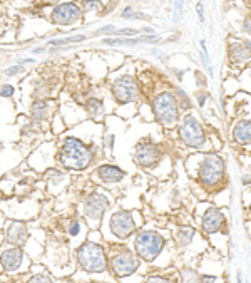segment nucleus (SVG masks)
<instances>
[{
	"instance_id": "5701e85b",
	"label": "nucleus",
	"mask_w": 251,
	"mask_h": 283,
	"mask_svg": "<svg viewBox=\"0 0 251 283\" xmlns=\"http://www.w3.org/2000/svg\"><path fill=\"white\" fill-rule=\"evenodd\" d=\"M174 94H176V98H178V100H180V104H181V109H190L191 108V100L188 99V96H186V92L184 90H182L181 88H174Z\"/></svg>"
},
{
	"instance_id": "6e6552de",
	"label": "nucleus",
	"mask_w": 251,
	"mask_h": 283,
	"mask_svg": "<svg viewBox=\"0 0 251 283\" xmlns=\"http://www.w3.org/2000/svg\"><path fill=\"white\" fill-rule=\"evenodd\" d=\"M110 90H112L114 99L118 100L119 104L134 102V100H138L139 96H141L138 80L134 79L132 76H122V78L116 79Z\"/></svg>"
},
{
	"instance_id": "b1692460",
	"label": "nucleus",
	"mask_w": 251,
	"mask_h": 283,
	"mask_svg": "<svg viewBox=\"0 0 251 283\" xmlns=\"http://www.w3.org/2000/svg\"><path fill=\"white\" fill-rule=\"evenodd\" d=\"M84 36H76V37H67V39H57V40H50V46H66V44H74V42H80L84 40Z\"/></svg>"
},
{
	"instance_id": "f704fd0d",
	"label": "nucleus",
	"mask_w": 251,
	"mask_h": 283,
	"mask_svg": "<svg viewBox=\"0 0 251 283\" xmlns=\"http://www.w3.org/2000/svg\"><path fill=\"white\" fill-rule=\"evenodd\" d=\"M196 8H198V16H200V20L204 22V8H202V4H201V2L198 4Z\"/></svg>"
},
{
	"instance_id": "cd10ccee",
	"label": "nucleus",
	"mask_w": 251,
	"mask_h": 283,
	"mask_svg": "<svg viewBox=\"0 0 251 283\" xmlns=\"http://www.w3.org/2000/svg\"><path fill=\"white\" fill-rule=\"evenodd\" d=\"M0 94H2L4 99L12 98V96H14V88H12L10 84H4V86H2V90H0Z\"/></svg>"
},
{
	"instance_id": "4be33fe9",
	"label": "nucleus",
	"mask_w": 251,
	"mask_h": 283,
	"mask_svg": "<svg viewBox=\"0 0 251 283\" xmlns=\"http://www.w3.org/2000/svg\"><path fill=\"white\" fill-rule=\"evenodd\" d=\"M159 37H152V36H146V37H138V39H128V37H120V39H106V44H128V46H136L139 42H156Z\"/></svg>"
},
{
	"instance_id": "f257e3e1",
	"label": "nucleus",
	"mask_w": 251,
	"mask_h": 283,
	"mask_svg": "<svg viewBox=\"0 0 251 283\" xmlns=\"http://www.w3.org/2000/svg\"><path fill=\"white\" fill-rule=\"evenodd\" d=\"M59 164L69 171H82L94 161V150L77 138H66L59 151Z\"/></svg>"
},
{
	"instance_id": "0eeeda50",
	"label": "nucleus",
	"mask_w": 251,
	"mask_h": 283,
	"mask_svg": "<svg viewBox=\"0 0 251 283\" xmlns=\"http://www.w3.org/2000/svg\"><path fill=\"white\" fill-rule=\"evenodd\" d=\"M139 260L141 258L138 256V253L134 255L129 250H119L118 253H114L109 260L110 270L118 278H124L132 275L134 272L139 268Z\"/></svg>"
},
{
	"instance_id": "c85d7f7f",
	"label": "nucleus",
	"mask_w": 251,
	"mask_h": 283,
	"mask_svg": "<svg viewBox=\"0 0 251 283\" xmlns=\"http://www.w3.org/2000/svg\"><path fill=\"white\" fill-rule=\"evenodd\" d=\"M18 72H24V67H22V64H17V66L7 67V69H6V74H7V76H17Z\"/></svg>"
},
{
	"instance_id": "7ed1b4c3",
	"label": "nucleus",
	"mask_w": 251,
	"mask_h": 283,
	"mask_svg": "<svg viewBox=\"0 0 251 283\" xmlns=\"http://www.w3.org/2000/svg\"><path fill=\"white\" fill-rule=\"evenodd\" d=\"M77 262L80 268L88 273H102L108 270V256L104 248L98 243L86 242L77 250Z\"/></svg>"
},
{
	"instance_id": "dca6fc26",
	"label": "nucleus",
	"mask_w": 251,
	"mask_h": 283,
	"mask_svg": "<svg viewBox=\"0 0 251 283\" xmlns=\"http://www.w3.org/2000/svg\"><path fill=\"white\" fill-rule=\"evenodd\" d=\"M27 236H28V230L26 226V223H22V222H12L6 232L7 242L12 244H18V246L26 242Z\"/></svg>"
},
{
	"instance_id": "ea45409f",
	"label": "nucleus",
	"mask_w": 251,
	"mask_h": 283,
	"mask_svg": "<svg viewBox=\"0 0 251 283\" xmlns=\"http://www.w3.org/2000/svg\"><path fill=\"white\" fill-rule=\"evenodd\" d=\"M108 30H114V26H106V27L100 28L99 32H108Z\"/></svg>"
},
{
	"instance_id": "9d476101",
	"label": "nucleus",
	"mask_w": 251,
	"mask_h": 283,
	"mask_svg": "<svg viewBox=\"0 0 251 283\" xmlns=\"http://www.w3.org/2000/svg\"><path fill=\"white\" fill-rule=\"evenodd\" d=\"M80 18L82 8L76 2H62L52 10V22L57 26H72L76 22H80Z\"/></svg>"
},
{
	"instance_id": "f3484780",
	"label": "nucleus",
	"mask_w": 251,
	"mask_h": 283,
	"mask_svg": "<svg viewBox=\"0 0 251 283\" xmlns=\"http://www.w3.org/2000/svg\"><path fill=\"white\" fill-rule=\"evenodd\" d=\"M98 176L102 183H119V181L124 180L126 172L114 164H102V166H99Z\"/></svg>"
},
{
	"instance_id": "ddd939ff",
	"label": "nucleus",
	"mask_w": 251,
	"mask_h": 283,
	"mask_svg": "<svg viewBox=\"0 0 251 283\" xmlns=\"http://www.w3.org/2000/svg\"><path fill=\"white\" fill-rule=\"evenodd\" d=\"M228 54L233 64H246V62L251 60V42H231Z\"/></svg>"
},
{
	"instance_id": "c756f323",
	"label": "nucleus",
	"mask_w": 251,
	"mask_h": 283,
	"mask_svg": "<svg viewBox=\"0 0 251 283\" xmlns=\"http://www.w3.org/2000/svg\"><path fill=\"white\" fill-rule=\"evenodd\" d=\"M79 230H80V223L77 222V220H72L69 224V234L76 236V234H79Z\"/></svg>"
},
{
	"instance_id": "393cba45",
	"label": "nucleus",
	"mask_w": 251,
	"mask_h": 283,
	"mask_svg": "<svg viewBox=\"0 0 251 283\" xmlns=\"http://www.w3.org/2000/svg\"><path fill=\"white\" fill-rule=\"evenodd\" d=\"M46 176L52 181V183H59V181L64 178V172H62L60 170H49L46 172Z\"/></svg>"
},
{
	"instance_id": "473e14b6",
	"label": "nucleus",
	"mask_w": 251,
	"mask_h": 283,
	"mask_svg": "<svg viewBox=\"0 0 251 283\" xmlns=\"http://www.w3.org/2000/svg\"><path fill=\"white\" fill-rule=\"evenodd\" d=\"M132 17H136L134 10H132L131 7H126L124 10H122V18H132Z\"/></svg>"
},
{
	"instance_id": "72a5a7b5",
	"label": "nucleus",
	"mask_w": 251,
	"mask_h": 283,
	"mask_svg": "<svg viewBox=\"0 0 251 283\" xmlns=\"http://www.w3.org/2000/svg\"><path fill=\"white\" fill-rule=\"evenodd\" d=\"M104 144L109 148V150H112L114 148V136H106L104 138Z\"/></svg>"
},
{
	"instance_id": "6ab92c4d",
	"label": "nucleus",
	"mask_w": 251,
	"mask_h": 283,
	"mask_svg": "<svg viewBox=\"0 0 251 283\" xmlns=\"http://www.w3.org/2000/svg\"><path fill=\"white\" fill-rule=\"evenodd\" d=\"M30 118L34 121H44L49 116V106H47V100L44 99H37L34 100L30 106Z\"/></svg>"
},
{
	"instance_id": "4468645a",
	"label": "nucleus",
	"mask_w": 251,
	"mask_h": 283,
	"mask_svg": "<svg viewBox=\"0 0 251 283\" xmlns=\"http://www.w3.org/2000/svg\"><path fill=\"white\" fill-rule=\"evenodd\" d=\"M224 226V214L218 208H210L202 216V230L206 233H218Z\"/></svg>"
},
{
	"instance_id": "2eb2a0df",
	"label": "nucleus",
	"mask_w": 251,
	"mask_h": 283,
	"mask_svg": "<svg viewBox=\"0 0 251 283\" xmlns=\"http://www.w3.org/2000/svg\"><path fill=\"white\" fill-rule=\"evenodd\" d=\"M24 260V252L20 250V246L16 248H8L2 253V268L4 272H14L20 266V263Z\"/></svg>"
},
{
	"instance_id": "58836bf2",
	"label": "nucleus",
	"mask_w": 251,
	"mask_h": 283,
	"mask_svg": "<svg viewBox=\"0 0 251 283\" xmlns=\"http://www.w3.org/2000/svg\"><path fill=\"white\" fill-rule=\"evenodd\" d=\"M200 280H201V282H216L218 278H216V276H201Z\"/></svg>"
},
{
	"instance_id": "c9c22d12",
	"label": "nucleus",
	"mask_w": 251,
	"mask_h": 283,
	"mask_svg": "<svg viewBox=\"0 0 251 283\" xmlns=\"http://www.w3.org/2000/svg\"><path fill=\"white\" fill-rule=\"evenodd\" d=\"M241 183L244 186L246 184H251V174H243V178H241Z\"/></svg>"
},
{
	"instance_id": "9b49d317",
	"label": "nucleus",
	"mask_w": 251,
	"mask_h": 283,
	"mask_svg": "<svg viewBox=\"0 0 251 283\" xmlns=\"http://www.w3.org/2000/svg\"><path fill=\"white\" fill-rule=\"evenodd\" d=\"M136 230V223L132 220V213L129 211H118L110 216V232L114 236H118L120 240L129 238Z\"/></svg>"
},
{
	"instance_id": "aec40b11",
	"label": "nucleus",
	"mask_w": 251,
	"mask_h": 283,
	"mask_svg": "<svg viewBox=\"0 0 251 283\" xmlns=\"http://www.w3.org/2000/svg\"><path fill=\"white\" fill-rule=\"evenodd\" d=\"M86 111H88V114L92 119H100L102 118V112H104L102 100L98 99V98L88 99V102H86Z\"/></svg>"
},
{
	"instance_id": "423d86ee",
	"label": "nucleus",
	"mask_w": 251,
	"mask_h": 283,
	"mask_svg": "<svg viewBox=\"0 0 251 283\" xmlns=\"http://www.w3.org/2000/svg\"><path fill=\"white\" fill-rule=\"evenodd\" d=\"M180 138L182 139V142L190 148H201L204 144L206 141L204 129H202L200 121H198L192 114H188V116H184V119H182L180 126Z\"/></svg>"
},
{
	"instance_id": "e433bc0d",
	"label": "nucleus",
	"mask_w": 251,
	"mask_h": 283,
	"mask_svg": "<svg viewBox=\"0 0 251 283\" xmlns=\"http://www.w3.org/2000/svg\"><path fill=\"white\" fill-rule=\"evenodd\" d=\"M206 98H208V94H204V92H201L200 96H198V102H200V106L204 104V99Z\"/></svg>"
},
{
	"instance_id": "f03ea898",
	"label": "nucleus",
	"mask_w": 251,
	"mask_h": 283,
	"mask_svg": "<svg viewBox=\"0 0 251 283\" xmlns=\"http://www.w3.org/2000/svg\"><path fill=\"white\" fill-rule=\"evenodd\" d=\"M178 98L172 92H164L158 94L152 99V112L156 121L164 128H174L178 119H180V108H178Z\"/></svg>"
},
{
	"instance_id": "7c9ffc66",
	"label": "nucleus",
	"mask_w": 251,
	"mask_h": 283,
	"mask_svg": "<svg viewBox=\"0 0 251 283\" xmlns=\"http://www.w3.org/2000/svg\"><path fill=\"white\" fill-rule=\"evenodd\" d=\"M30 283H37V282H52V278L50 276H47V275H34L30 280H28Z\"/></svg>"
},
{
	"instance_id": "2f4dec72",
	"label": "nucleus",
	"mask_w": 251,
	"mask_h": 283,
	"mask_svg": "<svg viewBox=\"0 0 251 283\" xmlns=\"http://www.w3.org/2000/svg\"><path fill=\"white\" fill-rule=\"evenodd\" d=\"M139 30H134V28H122V30L116 32L118 36H122V37H128V36H136Z\"/></svg>"
},
{
	"instance_id": "79ce46f5",
	"label": "nucleus",
	"mask_w": 251,
	"mask_h": 283,
	"mask_svg": "<svg viewBox=\"0 0 251 283\" xmlns=\"http://www.w3.org/2000/svg\"><path fill=\"white\" fill-rule=\"evenodd\" d=\"M250 208H251V206H250Z\"/></svg>"
},
{
	"instance_id": "1a4fd4ad",
	"label": "nucleus",
	"mask_w": 251,
	"mask_h": 283,
	"mask_svg": "<svg viewBox=\"0 0 251 283\" xmlns=\"http://www.w3.org/2000/svg\"><path fill=\"white\" fill-rule=\"evenodd\" d=\"M134 162L141 168H152L159 164L162 158V150L158 144H154L152 141H142L136 146V150L132 152Z\"/></svg>"
},
{
	"instance_id": "bb28decb",
	"label": "nucleus",
	"mask_w": 251,
	"mask_h": 283,
	"mask_svg": "<svg viewBox=\"0 0 251 283\" xmlns=\"http://www.w3.org/2000/svg\"><path fill=\"white\" fill-rule=\"evenodd\" d=\"M182 4H184V0H174V24L180 22V18H181Z\"/></svg>"
},
{
	"instance_id": "20e7f679",
	"label": "nucleus",
	"mask_w": 251,
	"mask_h": 283,
	"mask_svg": "<svg viewBox=\"0 0 251 283\" xmlns=\"http://www.w3.org/2000/svg\"><path fill=\"white\" fill-rule=\"evenodd\" d=\"M198 181L208 190H214L224 181V160L214 152L206 154L198 170Z\"/></svg>"
},
{
	"instance_id": "f8f14e48",
	"label": "nucleus",
	"mask_w": 251,
	"mask_h": 283,
	"mask_svg": "<svg viewBox=\"0 0 251 283\" xmlns=\"http://www.w3.org/2000/svg\"><path fill=\"white\" fill-rule=\"evenodd\" d=\"M109 206V201L104 194L100 193H92L89 194L84 201V214L86 218L92 220V222H99L104 216L106 210Z\"/></svg>"
},
{
	"instance_id": "a19ab883",
	"label": "nucleus",
	"mask_w": 251,
	"mask_h": 283,
	"mask_svg": "<svg viewBox=\"0 0 251 283\" xmlns=\"http://www.w3.org/2000/svg\"><path fill=\"white\" fill-rule=\"evenodd\" d=\"M244 28L251 34V22H244Z\"/></svg>"
},
{
	"instance_id": "39448f33",
	"label": "nucleus",
	"mask_w": 251,
	"mask_h": 283,
	"mask_svg": "<svg viewBox=\"0 0 251 283\" xmlns=\"http://www.w3.org/2000/svg\"><path fill=\"white\" fill-rule=\"evenodd\" d=\"M166 240L158 232H142L134 240V250L144 262H152L162 252Z\"/></svg>"
},
{
	"instance_id": "412c9836",
	"label": "nucleus",
	"mask_w": 251,
	"mask_h": 283,
	"mask_svg": "<svg viewBox=\"0 0 251 283\" xmlns=\"http://www.w3.org/2000/svg\"><path fill=\"white\" fill-rule=\"evenodd\" d=\"M194 228L191 226H180L176 232V243L180 244V246H188L192 238H194Z\"/></svg>"
},
{
	"instance_id": "a211bd4d",
	"label": "nucleus",
	"mask_w": 251,
	"mask_h": 283,
	"mask_svg": "<svg viewBox=\"0 0 251 283\" xmlns=\"http://www.w3.org/2000/svg\"><path fill=\"white\" fill-rule=\"evenodd\" d=\"M233 139L238 144H250L251 142V121H240L233 128Z\"/></svg>"
},
{
	"instance_id": "4c0bfd02",
	"label": "nucleus",
	"mask_w": 251,
	"mask_h": 283,
	"mask_svg": "<svg viewBox=\"0 0 251 283\" xmlns=\"http://www.w3.org/2000/svg\"><path fill=\"white\" fill-rule=\"evenodd\" d=\"M149 282H168V278H164V276H151V278H149Z\"/></svg>"
},
{
	"instance_id": "a878e982",
	"label": "nucleus",
	"mask_w": 251,
	"mask_h": 283,
	"mask_svg": "<svg viewBox=\"0 0 251 283\" xmlns=\"http://www.w3.org/2000/svg\"><path fill=\"white\" fill-rule=\"evenodd\" d=\"M100 7H102L100 0H84V8L88 12H90V10H100Z\"/></svg>"
}]
</instances>
